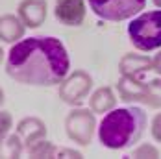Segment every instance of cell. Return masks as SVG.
<instances>
[{"instance_id": "cell-1", "label": "cell", "mask_w": 161, "mask_h": 159, "mask_svg": "<svg viewBox=\"0 0 161 159\" xmlns=\"http://www.w3.org/2000/svg\"><path fill=\"white\" fill-rule=\"evenodd\" d=\"M70 69V59L63 43L56 37H28L17 41L8 52V76L24 83L52 87L61 83Z\"/></svg>"}, {"instance_id": "cell-2", "label": "cell", "mask_w": 161, "mask_h": 159, "mask_svg": "<svg viewBox=\"0 0 161 159\" xmlns=\"http://www.w3.org/2000/svg\"><path fill=\"white\" fill-rule=\"evenodd\" d=\"M146 128V115L141 107L111 109L98 128V139L109 150H120L135 144Z\"/></svg>"}, {"instance_id": "cell-3", "label": "cell", "mask_w": 161, "mask_h": 159, "mask_svg": "<svg viewBox=\"0 0 161 159\" xmlns=\"http://www.w3.org/2000/svg\"><path fill=\"white\" fill-rule=\"evenodd\" d=\"M128 35L133 47L141 52H152L161 48V9L146 11L131 19Z\"/></svg>"}, {"instance_id": "cell-4", "label": "cell", "mask_w": 161, "mask_h": 159, "mask_svg": "<svg viewBox=\"0 0 161 159\" xmlns=\"http://www.w3.org/2000/svg\"><path fill=\"white\" fill-rule=\"evenodd\" d=\"M117 87L124 102H143L150 107H161V80H152L150 83H143L137 80V76L122 74Z\"/></svg>"}, {"instance_id": "cell-5", "label": "cell", "mask_w": 161, "mask_h": 159, "mask_svg": "<svg viewBox=\"0 0 161 159\" xmlns=\"http://www.w3.org/2000/svg\"><path fill=\"white\" fill-rule=\"evenodd\" d=\"M93 13L104 20L120 22L141 13L146 0H87Z\"/></svg>"}, {"instance_id": "cell-6", "label": "cell", "mask_w": 161, "mask_h": 159, "mask_svg": "<svg viewBox=\"0 0 161 159\" xmlns=\"http://www.w3.org/2000/svg\"><path fill=\"white\" fill-rule=\"evenodd\" d=\"M95 115L87 109H74L69 113L67 120H65V128H67V135L69 139H72L74 143L87 146L93 139V131H95Z\"/></svg>"}, {"instance_id": "cell-7", "label": "cell", "mask_w": 161, "mask_h": 159, "mask_svg": "<svg viewBox=\"0 0 161 159\" xmlns=\"http://www.w3.org/2000/svg\"><path fill=\"white\" fill-rule=\"evenodd\" d=\"M91 85H93L91 76L87 72H83V70H76L69 78H65L61 81L59 96L67 104H80L87 96V93L91 91Z\"/></svg>"}, {"instance_id": "cell-8", "label": "cell", "mask_w": 161, "mask_h": 159, "mask_svg": "<svg viewBox=\"0 0 161 159\" xmlns=\"http://www.w3.org/2000/svg\"><path fill=\"white\" fill-rule=\"evenodd\" d=\"M54 13L65 26H80L85 19V0H56Z\"/></svg>"}, {"instance_id": "cell-9", "label": "cell", "mask_w": 161, "mask_h": 159, "mask_svg": "<svg viewBox=\"0 0 161 159\" xmlns=\"http://www.w3.org/2000/svg\"><path fill=\"white\" fill-rule=\"evenodd\" d=\"M19 19L28 28H39L47 19L45 0H22L19 4Z\"/></svg>"}, {"instance_id": "cell-10", "label": "cell", "mask_w": 161, "mask_h": 159, "mask_svg": "<svg viewBox=\"0 0 161 159\" xmlns=\"http://www.w3.org/2000/svg\"><path fill=\"white\" fill-rule=\"evenodd\" d=\"M24 22L15 15L0 17V39L4 43H17L24 37Z\"/></svg>"}, {"instance_id": "cell-11", "label": "cell", "mask_w": 161, "mask_h": 159, "mask_svg": "<svg viewBox=\"0 0 161 159\" xmlns=\"http://www.w3.org/2000/svg\"><path fill=\"white\" fill-rule=\"evenodd\" d=\"M45 135H47V128L35 117L24 118V120L19 122V137L24 139V143L28 146L35 141H39V139H45Z\"/></svg>"}, {"instance_id": "cell-12", "label": "cell", "mask_w": 161, "mask_h": 159, "mask_svg": "<svg viewBox=\"0 0 161 159\" xmlns=\"http://www.w3.org/2000/svg\"><path fill=\"white\" fill-rule=\"evenodd\" d=\"M148 69H152V59H148L145 56L128 54V56H124L122 61H120V72H122V74L137 76L139 72H145Z\"/></svg>"}, {"instance_id": "cell-13", "label": "cell", "mask_w": 161, "mask_h": 159, "mask_svg": "<svg viewBox=\"0 0 161 159\" xmlns=\"http://www.w3.org/2000/svg\"><path fill=\"white\" fill-rule=\"evenodd\" d=\"M115 106V95L109 87H100L91 96V109L95 113H106L113 109Z\"/></svg>"}, {"instance_id": "cell-14", "label": "cell", "mask_w": 161, "mask_h": 159, "mask_svg": "<svg viewBox=\"0 0 161 159\" xmlns=\"http://www.w3.org/2000/svg\"><path fill=\"white\" fill-rule=\"evenodd\" d=\"M28 152L32 154L33 157H54L56 156V148L48 141H45V139H39V141L32 143L28 146Z\"/></svg>"}, {"instance_id": "cell-15", "label": "cell", "mask_w": 161, "mask_h": 159, "mask_svg": "<svg viewBox=\"0 0 161 159\" xmlns=\"http://www.w3.org/2000/svg\"><path fill=\"white\" fill-rule=\"evenodd\" d=\"M9 129H11V115L8 111H0V146L6 141Z\"/></svg>"}, {"instance_id": "cell-16", "label": "cell", "mask_w": 161, "mask_h": 159, "mask_svg": "<svg viewBox=\"0 0 161 159\" xmlns=\"http://www.w3.org/2000/svg\"><path fill=\"white\" fill-rule=\"evenodd\" d=\"M131 156H133V157H158L159 152H158V148H154L152 144H143V146H139Z\"/></svg>"}, {"instance_id": "cell-17", "label": "cell", "mask_w": 161, "mask_h": 159, "mask_svg": "<svg viewBox=\"0 0 161 159\" xmlns=\"http://www.w3.org/2000/svg\"><path fill=\"white\" fill-rule=\"evenodd\" d=\"M152 135L158 143H161V113L156 115L154 120H152Z\"/></svg>"}, {"instance_id": "cell-18", "label": "cell", "mask_w": 161, "mask_h": 159, "mask_svg": "<svg viewBox=\"0 0 161 159\" xmlns=\"http://www.w3.org/2000/svg\"><path fill=\"white\" fill-rule=\"evenodd\" d=\"M152 69H154L158 74H161V52L159 54H156V58L152 59Z\"/></svg>"}, {"instance_id": "cell-19", "label": "cell", "mask_w": 161, "mask_h": 159, "mask_svg": "<svg viewBox=\"0 0 161 159\" xmlns=\"http://www.w3.org/2000/svg\"><path fill=\"white\" fill-rule=\"evenodd\" d=\"M2 104H4V91L0 89V106H2Z\"/></svg>"}, {"instance_id": "cell-20", "label": "cell", "mask_w": 161, "mask_h": 159, "mask_svg": "<svg viewBox=\"0 0 161 159\" xmlns=\"http://www.w3.org/2000/svg\"><path fill=\"white\" fill-rule=\"evenodd\" d=\"M0 61H2V48H0Z\"/></svg>"}]
</instances>
